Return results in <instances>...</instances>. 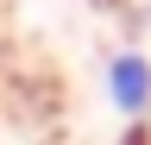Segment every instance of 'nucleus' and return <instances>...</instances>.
<instances>
[{"mask_svg":"<svg viewBox=\"0 0 151 145\" xmlns=\"http://www.w3.org/2000/svg\"><path fill=\"white\" fill-rule=\"evenodd\" d=\"M101 82H107L113 114H126V120H145L151 114V57L145 50H113L107 69H101Z\"/></svg>","mask_w":151,"mask_h":145,"instance_id":"nucleus-1","label":"nucleus"}]
</instances>
